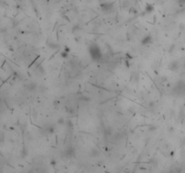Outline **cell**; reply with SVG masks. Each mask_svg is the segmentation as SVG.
I'll use <instances>...</instances> for the list:
<instances>
[{"instance_id": "6da1fadb", "label": "cell", "mask_w": 185, "mask_h": 173, "mask_svg": "<svg viewBox=\"0 0 185 173\" xmlns=\"http://www.w3.org/2000/svg\"><path fill=\"white\" fill-rule=\"evenodd\" d=\"M88 53L90 58L95 61H100L102 59V52L97 43H91L88 47Z\"/></svg>"}, {"instance_id": "7a4b0ae2", "label": "cell", "mask_w": 185, "mask_h": 173, "mask_svg": "<svg viewBox=\"0 0 185 173\" xmlns=\"http://www.w3.org/2000/svg\"><path fill=\"white\" fill-rule=\"evenodd\" d=\"M172 93L174 96L178 97H182L185 96V81L184 80H179L174 84Z\"/></svg>"}, {"instance_id": "3957f363", "label": "cell", "mask_w": 185, "mask_h": 173, "mask_svg": "<svg viewBox=\"0 0 185 173\" xmlns=\"http://www.w3.org/2000/svg\"><path fill=\"white\" fill-rule=\"evenodd\" d=\"M100 9L104 13H110L114 9V3L113 2H103L100 5Z\"/></svg>"}, {"instance_id": "277c9868", "label": "cell", "mask_w": 185, "mask_h": 173, "mask_svg": "<svg viewBox=\"0 0 185 173\" xmlns=\"http://www.w3.org/2000/svg\"><path fill=\"white\" fill-rule=\"evenodd\" d=\"M74 149L72 148V147H69L67 148L66 150H65V152H64V155H65V157L66 158H68V159H70V158H72L73 156H74Z\"/></svg>"}, {"instance_id": "5b68a950", "label": "cell", "mask_w": 185, "mask_h": 173, "mask_svg": "<svg viewBox=\"0 0 185 173\" xmlns=\"http://www.w3.org/2000/svg\"><path fill=\"white\" fill-rule=\"evenodd\" d=\"M179 62L177 61H172L171 63H170V65H169V69L171 70V71H177L178 69H179Z\"/></svg>"}, {"instance_id": "8992f818", "label": "cell", "mask_w": 185, "mask_h": 173, "mask_svg": "<svg viewBox=\"0 0 185 173\" xmlns=\"http://www.w3.org/2000/svg\"><path fill=\"white\" fill-rule=\"evenodd\" d=\"M151 42H152V37H151L150 35H147V36H146V37L143 39L142 44H143V45H147V44H150Z\"/></svg>"}, {"instance_id": "52a82bcc", "label": "cell", "mask_w": 185, "mask_h": 173, "mask_svg": "<svg viewBox=\"0 0 185 173\" xmlns=\"http://www.w3.org/2000/svg\"><path fill=\"white\" fill-rule=\"evenodd\" d=\"M146 10L148 14H150L152 11L154 10V7H153V6H152V5H147L146 7Z\"/></svg>"}, {"instance_id": "ba28073f", "label": "cell", "mask_w": 185, "mask_h": 173, "mask_svg": "<svg viewBox=\"0 0 185 173\" xmlns=\"http://www.w3.org/2000/svg\"><path fill=\"white\" fill-rule=\"evenodd\" d=\"M178 4L180 6H185V0H178Z\"/></svg>"}]
</instances>
